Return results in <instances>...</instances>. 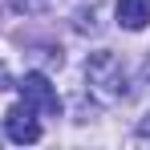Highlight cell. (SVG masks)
I'll return each mask as SVG.
<instances>
[{
  "label": "cell",
  "mask_w": 150,
  "mask_h": 150,
  "mask_svg": "<svg viewBox=\"0 0 150 150\" xmlns=\"http://www.w3.org/2000/svg\"><path fill=\"white\" fill-rule=\"evenodd\" d=\"M49 0H12V8L16 12H37V8H45Z\"/></svg>",
  "instance_id": "obj_5"
},
{
  "label": "cell",
  "mask_w": 150,
  "mask_h": 150,
  "mask_svg": "<svg viewBox=\"0 0 150 150\" xmlns=\"http://www.w3.org/2000/svg\"><path fill=\"white\" fill-rule=\"evenodd\" d=\"M85 81H89V89L98 93L101 101H122L130 98V73H126L122 57L118 53H89V61H85Z\"/></svg>",
  "instance_id": "obj_1"
},
{
  "label": "cell",
  "mask_w": 150,
  "mask_h": 150,
  "mask_svg": "<svg viewBox=\"0 0 150 150\" xmlns=\"http://www.w3.org/2000/svg\"><path fill=\"white\" fill-rule=\"evenodd\" d=\"M4 130H8L12 142H41V114L21 101V105H12L4 114Z\"/></svg>",
  "instance_id": "obj_3"
},
{
  "label": "cell",
  "mask_w": 150,
  "mask_h": 150,
  "mask_svg": "<svg viewBox=\"0 0 150 150\" xmlns=\"http://www.w3.org/2000/svg\"><path fill=\"white\" fill-rule=\"evenodd\" d=\"M146 85H150V61H146Z\"/></svg>",
  "instance_id": "obj_6"
},
{
  "label": "cell",
  "mask_w": 150,
  "mask_h": 150,
  "mask_svg": "<svg viewBox=\"0 0 150 150\" xmlns=\"http://www.w3.org/2000/svg\"><path fill=\"white\" fill-rule=\"evenodd\" d=\"M118 25L138 33L150 25V0H118Z\"/></svg>",
  "instance_id": "obj_4"
},
{
  "label": "cell",
  "mask_w": 150,
  "mask_h": 150,
  "mask_svg": "<svg viewBox=\"0 0 150 150\" xmlns=\"http://www.w3.org/2000/svg\"><path fill=\"white\" fill-rule=\"evenodd\" d=\"M21 98H25V105H33L41 118H57V114H61V98H57V89L49 85L45 73H25Z\"/></svg>",
  "instance_id": "obj_2"
}]
</instances>
